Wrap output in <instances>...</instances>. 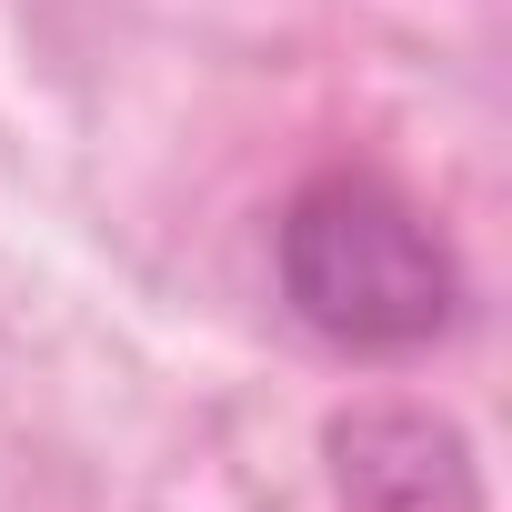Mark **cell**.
Instances as JSON below:
<instances>
[{"label":"cell","mask_w":512,"mask_h":512,"mask_svg":"<svg viewBox=\"0 0 512 512\" xmlns=\"http://www.w3.org/2000/svg\"><path fill=\"white\" fill-rule=\"evenodd\" d=\"M332 492L342 512H482L472 442L422 402H362L332 422Z\"/></svg>","instance_id":"cell-2"},{"label":"cell","mask_w":512,"mask_h":512,"mask_svg":"<svg viewBox=\"0 0 512 512\" xmlns=\"http://www.w3.org/2000/svg\"><path fill=\"white\" fill-rule=\"evenodd\" d=\"M282 292L342 352H422L462 312V262L382 171H322L282 201Z\"/></svg>","instance_id":"cell-1"}]
</instances>
